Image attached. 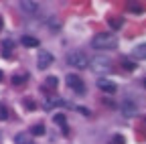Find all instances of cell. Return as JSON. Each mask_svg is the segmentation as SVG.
I'll use <instances>...</instances> for the list:
<instances>
[{
  "instance_id": "1",
  "label": "cell",
  "mask_w": 146,
  "mask_h": 144,
  "mask_svg": "<svg viewBox=\"0 0 146 144\" xmlns=\"http://www.w3.org/2000/svg\"><path fill=\"white\" fill-rule=\"evenodd\" d=\"M91 47L98 49V51H112L118 47V39L110 33H100L91 39Z\"/></svg>"
},
{
  "instance_id": "2",
  "label": "cell",
  "mask_w": 146,
  "mask_h": 144,
  "mask_svg": "<svg viewBox=\"0 0 146 144\" xmlns=\"http://www.w3.org/2000/svg\"><path fill=\"white\" fill-rule=\"evenodd\" d=\"M89 67L96 73H108V71H112V59L108 55H96L89 59Z\"/></svg>"
},
{
  "instance_id": "3",
  "label": "cell",
  "mask_w": 146,
  "mask_h": 144,
  "mask_svg": "<svg viewBox=\"0 0 146 144\" xmlns=\"http://www.w3.org/2000/svg\"><path fill=\"white\" fill-rule=\"evenodd\" d=\"M67 63L73 67V69H85L89 67V59L83 51H71L67 55Z\"/></svg>"
},
{
  "instance_id": "4",
  "label": "cell",
  "mask_w": 146,
  "mask_h": 144,
  "mask_svg": "<svg viewBox=\"0 0 146 144\" xmlns=\"http://www.w3.org/2000/svg\"><path fill=\"white\" fill-rule=\"evenodd\" d=\"M67 85H69V87H71L75 94H85L83 79H81L79 75H73V73H69V75H67Z\"/></svg>"
},
{
  "instance_id": "5",
  "label": "cell",
  "mask_w": 146,
  "mask_h": 144,
  "mask_svg": "<svg viewBox=\"0 0 146 144\" xmlns=\"http://www.w3.org/2000/svg\"><path fill=\"white\" fill-rule=\"evenodd\" d=\"M120 108H122V114H124L126 118H134V116L138 114V106H136L132 100H124Z\"/></svg>"
},
{
  "instance_id": "6",
  "label": "cell",
  "mask_w": 146,
  "mask_h": 144,
  "mask_svg": "<svg viewBox=\"0 0 146 144\" xmlns=\"http://www.w3.org/2000/svg\"><path fill=\"white\" fill-rule=\"evenodd\" d=\"M51 63H53V55H51V53H47V51H41V53H39V59H36L39 69H47Z\"/></svg>"
},
{
  "instance_id": "7",
  "label": "cell",
  "mask_w": 146,
  "mask_h": 144,
  "mask_svg": "<svg viewBox=\"0 0 146 144\" xmlns=\"http://www.w3.org/2000/svg\"><path fill=\"white\" fill-rule=\"evenodd\" d=\"M21 10L27 12V14H35L39 10V2H35V0H23L21 2Z\"/></svg>"
},
{
  "instance_id": "8",
  "label": "cell",
  "mask_w": 146,
  "mask_h": 144,
  "mask_svg": "<svg viewBox=\"0 0 146 144\" xmlns=\"http://www.w3.org/2000/svg\"><path fill=\"white\" fill-rule=\"evenodd\" d=\"M98 87L104 89V92H108V94H114V92H116V83L110 81V79H100V81H98Z\"/></svg>"
},
{
  "instance_id": "9",
  "label": "cell",
  "mask_w": 146,
  "mask_h": 144,
  "mask_svg": "<svg viewBox=\"0 0 146 144\" xmlns=\"http://www.w3.org/2000/svg\"><path fill=\"white\" fill-rule=\"evenodd\" d=\"M132 55H134L136 59H146V43L136 45V47H134V51H132Z\"/></svg>"
},
{
  "instance_id": "10",
  "label": "cell",
  "mask_w": 146,
  "mask_h": 144,
  "mask_svg": "<svg viewBox=\"0 0 146 144\" xmlns=\"http://www.w3.org/2000/svg\"><path fill=\"white\" fill-rule=\"evenodd\" d=\"M53 120H55V124H57V126H61V128H63L65 134H69V128H67V122H65V116H63V114H57Z\"/></svg>"
},
{
  "instance_id": "11",
  "label": "cell",
  "mask_w": 146,
  "mask_h": 144,
  "mask_svg": "<svg viewBox=\"0 0 146 144\" xmlns=\"http://www.w3.org/2000/svg\"><path fill=\"white\" fill-rule=\"evenodd\" d=\"M23 45H25V47H36V45H39V41H36L35 37H31V35H25V37H23Z\"/></svg>"
},
{
  "instance_id": "12",
  "label": "cell",
  "mask_w": 146,
  "mask_h": 144,
  "mask_svg": "<svg viewBox=\"0 0 146 144\" xmlns=\"http://www.w3.org/2000/svg\"><path fill=\"white\" fill-rule=\"evenodd\" d=\"M31 134H33V136H43V134H45V126H43V124H35L33 128H31Z\"/></svg>"
},
{
  "instance_id": "13",
  "label": "cell",
  "mask_w": 146,
  "mask_h": 144,
  "mask_svg": "<svg viewBox=\"0 0 146 144\" xmlns=\"http://www.w3.org/2000/svg\"><path fill=\"white\" fill-rule=\"evenodd\" d=\"M16 144H33V138L29 134H18L16 136Z\"/></svg>"
},
{
  "instance_id": "14",
  "label": "cell",
  "mask_w": 146,
  "mask_h": 144,
  "mask_svg": "<svg viewBox=\"0 0 146 144\" xmlns=\"http://www.w3.org/2000/svg\"><path fill=\"white\" fill-rule=\"evenodd\" d=\"M10 51H12V43L8 41V43H4V49H2V57H4V59H8V57L12 55Z\"/></svg>"
},
{
  "instance_id": "15",
  "label": "cell",
  "mask_w": 146,
  "mask_h": 144,
  "mask_svg": "<svg viewBox=\"0 0 146 144\" xmlns=\"http://www.w3.org/2000/svg\"><path fill=\"white\" fill-rule=\"evenodd\" d=\"M45 83H47V85H49L51 89H55V87H57V85H59V79L51 75V77H47V81H45Z\"/></svg>"
},
{
  "instance_id": "16",
  "label": "cell",
  "mask_w": 146,
  "mask_h": 144,
  "mask_svg": "<svg viewBox=\"0 0 146 144\" xmlns=\"http://www.w3.org/2000/svg\"><path fill=\"white\" fill-rule=\"evenodd\" d=\"M110 144H124V136H120V134L114 136L112 140H110Z\"/></svg>"
},
{
  "instance_id": "17",
  "label": "cell",
  "mask_w": 146,
  "mask_h": 144,
  "mask_svg": "<svg viewBox=\"0 0 146 144\" xmlns=\"http://www.w3.org/2000/svg\"><path fill=\"white\" fill-rule=\"evenodd\" d=\"M25 79H27V77H21V75H16V77H12V83H14V85H21V83H25Z\"/></svg>"
},
{
  "instance_id": "18",
  "label": "cell",
  "mask_w": 146,
  "mask_h": 144,
  "mask_svg": "<svg viewBox=\"0 0 146 144\" xmlns=\"http://www.w3.org/2000/svg\"><path fill=\"white\" fill-rule=\"evenodd\" d=\"M0 118H2V120H8V112H6V108H0Z\"/></svg>"
},
{
  "instance_id": "19",
  "label": "cell",
  "mask_w": 146,
  "mask_h": 144,
  "mask_svg": "<svg viewBox=\"0 0 146 144\" xmlns=\"http://www.w3.org/2000/svg\"><path fill=\"white\" fill-rule=\"evenodd\" d=\"M25 106L29 108V110H35V104H33V100H25Z\"/></svg>"
},
{
  "instance_id": "20",
  "label": "cell",
  "mask_w": 146,
  "mask_h": 144,
  "mask_svg": "<svg viewBox=\"0 0 146 144\" xmlns=\"http://www.w3.org/2000/svg\"><path fill=\"white\" fill-rule=\"evenodd\" d=\"M124 67H126L128 71H132V69H134V63H130V61H124Z\"/></svg>"
},
{
  "instance_id": "21",
  "label": "cell",
  "mask_w": 146,
  "mask_h": 144,
  "mask_svg": "<svg viewBox=\"0 0 146 144\" xmlns=\"http://www.w3.org/2000/svg\"><path fill=\"white\" fill-rule=\"evenodd\" d=\"M112 27H114V29H118V27H120V23H118V19H112Z\"/></svg>"
},
{
  "instance_id": "22",
  "label": "cell",
  "mask_w": 146,
  "mask_h": 144,
  "mask_svg": "<svg viewBox=\"0 0 146 144\" xmlns=\"http://www.w3.org/2000/svg\"><path fill=\"white\" fill-rule=\"evenodd\" d=\"M2 79H4V75H2V71H0V81H2Z\"/></svg>"
},
{
  "instance_id": "23",
  "label": "cell",
  "mask_w": 146,
  "mask_h": 144,
  "mask_svg": "<svg viewBox=\"0 0 146 144\" xmlns=\"http://www.w3.org/2000/svg\"><path fill=\"white\" fill-rule=\"evenodd\" d=\"M0 29H2V19H0Z\"/></svg>"
},
{
  "instance_id": "24",
  "label": "cell",
  "mask_w": 146,
  "mask_h": 144,
  "mask_svg": "<svg viewBox=\"0 0 146 144\" xmlns=\"http://www.w3.org/2000/svg\"><path fill=\"white\" fill-rule=\"evenodd\" d=\"M144 85H146V79H144Z\"/></svg>"
}]
</instances>
